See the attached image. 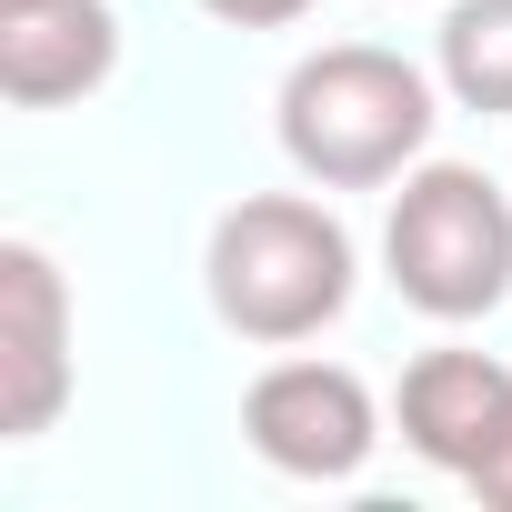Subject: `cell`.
<instances>
[{
    "label": "cell",
    "mask_w": 512,
    "mask_h": 512,
    "mask_svg": "<svg viewBox=\"0 0 512 512\" xmlns=\"http://www.w3.org/2000/svg\"><path fill=\"white\" fill-rule=\"evenodd\" d=\"M352 282H362V251H352L342 211L312 191H241L201 241V292H211L221 332L262 342V352L322 342L352 312Z\"/></svg>",
    "instance_id": "obj_1"
},
{
    "label": "cell",
    "mask_w": 512,
    "mask_h": 512,
    "mask_svg": "<svg viewBox=\"0 0 512 512\" xmlns=\"http://www.w3.org/2000/svg\"><path fill=\"white\" fill-rule=\"evenodd\" d=\"M432 71H412L382 41H322L282 81V151L312 191H382L412 161H432Z\"/></svg>",
    "instance_id": "obj_2"
},
{
    "label": "cell",
    "mask_w": 512,
    "mask_h": 512,
    "mask_svg": "<svg viewBox=\"0 0 512 512\" xmlns=\"http://www.w3.org/2000/svg\"><path fill=\"white\" fill-rule=\"evenodd\" d=\"M382 272L422 322H482L512 302V191L482 161H412L382 221Z\"/></svg>",
    "instance_id": "obj_3"
},
{
    "label": "cell",
    "mask_w": 512,
    "mask_h": 512,
    "mask_svg": "<svg viewBox=\"0 0 512 512\" xmlns=\"http://www.w3.org/2000/svg\"><path fill=\"white\" fill-rule=\"evenodd\" d=\"M241 442L262 452L282 482H352L382 452V402L352 362H272L262 382L241 392Z\"/></svg>",
    "instance_id": "obj_4"
},
{
    "label": "cell",
    "mask_w": 512,
    "mask_h": 512,
    "mask_svg": "<svg viewBox=\"0 0 512 512\" xmlns=\"http://www.w3.org/2000/svg\"><path fill=\"white\" fill-rule=\"evenodd\" d=\"M71 402V282L41 241H0V442H41Z\"/></svg>",
    "instance_id": "obj_5"
},
{
    "label": "cell",
    "mask_w": 512,
    "mask_h": 512,
    "mask_svg": "<svg viewBox=\"0 0 512 512\" xmlns=\"http://www.w3.org/2000/svg\"><path fill=\"white\" fill-rule=\"evenodd\" d=\"M111 71H121L111 0H0V91L21 111L91 101Z\"/></svg>",
    "instance_id": "obj_6"
},
{
    "label": "cell",
    "mask_w": 512,
    "mask_h": 512,
    "mask_svg": "<svg viewBox=\"0 0 512 512\" xmlns=\"http://www.w3.org/2000/svg\"><path fill=\"white\" fill-rule=\"evenodd\" d=\"M512 412V362H492V352H462V342H442V352H412L402 362V392H392V422H402V442H412V462H432V472H472L482 462V442H492V422Z\"/></svg>",
    "instance_id": "obj_7"
},
{
    "label": "cell",
    "mask_w": 512,
    "mask_h": 512,
    "mask_svg": "<svg viewBox=\"0 0 512 512\" xmlns=\"http://www.w3.org/2000/svg\"><path fill=\"white\" fill-rule=\"evenodd\" d=\"M432 81L482 121L512 111V0H452L432 41Z\"/></svg>",
    "instance_id": "obj_8"
},
{
    "label": "cell",
    "mask_w": 512,
    "mask_h": 512,
    "mask_svg": "<svg viewBox=\"0 0 512 512\" xmlns=\"http://www.w3.org/2000/svg\"><path fill=\"white\" fill-rule=\"evenodd\" d=\"M462 492H472L482 512H512V412L492 422V442H482V462L462 472Z\"/></svg>",
    "instance_id": "obj_9"
},
{
    "label": "cell",
    "mask_w": 512,
    "mask_h": 512,
    "mask_svg": "<svg viewBox=\"0 0 512 512\" xmlns=\"http://www.w3.org/2000/svg\"><path fill=\"white\" fill-rule=\"evenodd\" d=\"M211 21H231V31H292V21H312L322 0H201Z\"/></svg>",
    "instance_id": "obj_10"
}]
</instances>
